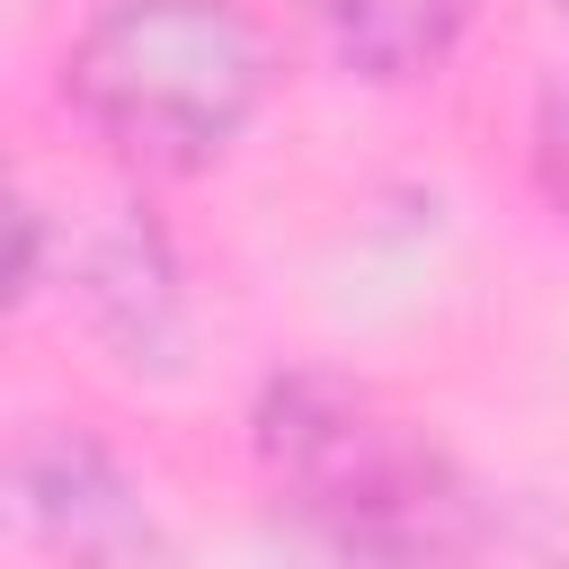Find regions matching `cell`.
I'll use <instances>...</instances> for the list:
<instances>
[{
    "instance_id": "1",
    "label": "cell",
    "mask_w": 569,
    "mask_h": 569,
    "mask_svg": "<svg viewBox=\"0 0 569 569\" xmlns=\"http://www.w3.org/2000/svg\"><path fill=\"white\" fill-rule=\"evenodd\" d=\"M267 71V27L240 0H107L62 62V98L133 178H196L249 133Z\"/></svg>"
},
{
    "instance_id": "2",
    "label": "cell",
    "mask_w": 569,
    "mask_h": 569,
    "mask_svg": "<svg viewBox=\"0 0 569 569\" xmlns=\"http://www.w3.org/2000/svg\"><path fill=\"white\" fill-rule=\"evenodd\" d=\"M249 445L276 507L302 516L338 551L436 560V551L480 542V498L462 489V471L427 445V427L382 409L365 382H338V373L267 382Z\"/></svg>"
},
{
    "instance_id": "3",
    "label": "cell",
    "mask_w": 569,
    "mask_h": 569,
    "mask_svg": "<svg viewBox=\"0 0 569 569\" xmlns=\"http://www.w3.org/2000/svg\"><path fill=\"white\" fill-rule=\"evenodd\" d=\"M9 525L36 542V551H62V560H160V525L142 507V489L124 480V462L80 436V427H53V436H27L9 453Z\"/></svg>"
},
{
    "instance_id": "4",
    "label": "cell",
    "mask_w": 569,
    "mask_h": 569,
    "mask_svg": "<svg viewBox=\"0 0 569 569\" xmlns=\"http://www.w3.org/2000/svg\"><path fill=\"white\" fill-rule=\"evenodd\" d=\"M71 293H80V320L116 347V365H151V373H169L178 365V329H187V311H178V258H169V240L124 204V213H107L71 258Z\"/></svg>"
},
{
    "instance_id": "5",
    "label": "cell",
    "mask_w": 569,
    "mask_h": 569,
    "mask_svg": "<svg viewBox=\"0 0 569 569\" xmlns=\"http://www.w3.org/2000/svg\"><path fill=\"white\" fill-rule=\"evenodd\" d=\"M293 9L356 80H427L453 62L471 27V0H293Z\"/></svg>"
},
{
    "instance_id": "6",
    "label": "cell",
    "mask_w": 569,
    "mask_h": 569,
    "mask_svg": "<svg viewBox=\"0 0 569 569\" xmlns=\"http://www.w3.org/2000/svg\"><path fill=\"white\" fill-rule=\"evenodd\" d=\"M542 187H551V204H560V222H569V80H560L551 107H542Z\"/></svg>"
}]
</instances>
